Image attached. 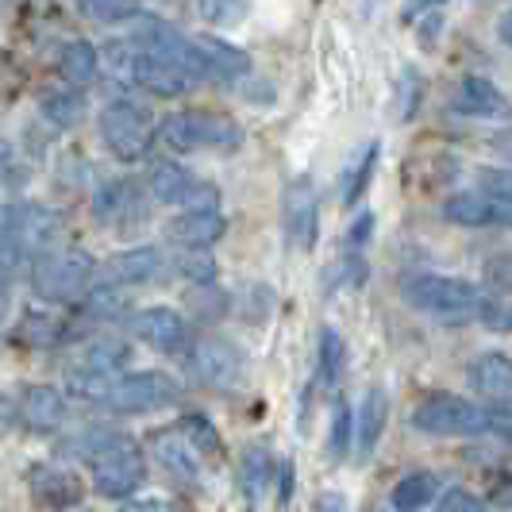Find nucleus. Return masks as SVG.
Instances as JSON below:
<instances>
[{"label": "nucleus", "instance_id": "nucleus-20", "mask_svg": "<svg viewBox=\"0 0 512 512\" xmlns=\"http://www.w3.org/2000/svg\"><path fill=\"white\" fill-rule=\"evenodd\" d=\"M151 455L158 459V466L174 478V482H185V486H193V482H201V459H197V451L185 443L178 428H162V432H154L151 439Z\"/></svg>", "mask_w": 512, "mask_h": 512}, {"label": "nucleus", "instance_id": "nucleus-9", "mask_svg": "<svg viewBox=\"0 0 512 512\" xmlns=\"http://www.w3.org/2000/svg\"><path fill=\"white\" fill-rule=\"evenodd\" d=\"M181 401V385L162 370H139L128 378H116L112 393L104 397V409L120 416H147V412L170 409Z\"/></svg>", "mask_w": 512, "mask_h": 512}, {"label": "nucleus", "instance_id": "nucleus-38", "mask_svg": "<svg viewBox=\"0 0 512 512\" xmlns=\"http://www.w3.org/2000/svg\"><path fill=\"white\" fill-rule=\"evenodd\" d=\"M405 16H416V39L432 51L439 43V31H443V24H447V12L439 8V4H416V8H405Z\"/></svg>", "mask_w": 512, "mask_h": 512}, {"label": "nucleus", "instance_id": "nucleus-5", "mask_svg": "<svg viewBox=\"0 0 512 512\" xmlns=\"http://www.w3.org/2000/svg\"><path fill=\"white\" fill-rule=\"evenodd\" d=\"M409 424L420 436L474 439L489 436V409L470 397H459V393H432L412 409Z\"/></svg>", "mask_w": 512, "mask_h": 512}, {"label": "nucleus", "instance_id": "nucleus-25", "mask_svg": "<svg viewBox=\"0 0 512 512\" xmlns=\"http://www.w3.org/2000/svg\"><path fill=\"white\" fill-rule=\"evenodd\" d=\"M274 474H278V459L270 455V447L266 443H247L243 455H239V486H243V497L251 505L274 486Z\"/></svg>", "mask_w": 512, "mask_h": 512}, {"label": "nucleus", "instance_id": "nucleus-24", "mask_svg": "<svg viewBox=\"0 0 512 512\" xmlns=\"http://www.w3.org/2000/svg\"><path fill=\"white\" fill-rule=\"evenodd\" d=\"M378 151H382V143L378 139H366L359 151L347 158V166L339 174V205L343 208H355V201L366 193V185H370L374 170H378Z\"/></svg>", "mask_w": 512, "mask_h": 512}, {"label": "nucleus", "instance_id": "nucleus-1", "mask_svg": "<svg viewBox=\"0 0 512 512\" xmlns=\"http://www.w3.org/2000/svg\"><path fill=\"white\" fill-rule=\"evenodd\" d=\"M401 301L420 312L432 316L436 324H482V312L493 301L482 285L466 282V278H447V274H405L397 285Z\"/></svg>", "mask_w": 512, "mask_h": 512}, {"label": "nucleus", "instance_id": "nucleus-54", "mask_svg": "<svg viewBox=\"0 0 512 512\" xmlns=\"http://www.w3.org/2000/svg\"><path fill=\"white\" fill-rule=\"evenodd\" d=\"M489 432L501 439H512V409H489Z\"/></svg>", "mask_w": 512, "mask_h": 512}, {"label": "nucleus", "instance_id": "nucleus-15", "mask_svg": "<svg viewBox=\"0 0 512 512\" xmlns=\"http://www.w3.org/2000/svg\"><path fill=\"white\" fill-rule=\"evenodd\" d=\"M385 424H389V393L382 385H370L359 397V409L351 412V451H355V459H374V451L385 436Z\"/></svg>", "mask_w": 512, "mask_h": 512}, {"label": "nucleus", "instance_id": "nucleus-53", "mask_svg": "<svg viewBox=\"0 0 512 512\" xmlns=\"http://www.w3.org/2000/svg\"><path fill=\"white\" fill-rule=\"evenodd\" d=\"M201 16H208V20H235V16H247V4H201Z\"/></svg>", "mask_w": 512, "mask_h": 512}, {"label": "nucleus", "instance_id": "nucleus-36", "mask_svg": "<svg viewBox=\"0 0 512 512\" xmlns=\"http://www.w3.org/2000/svg\"><path fill=\"white\" fill-rule=\"evenodd\" d=\"M185 301H189V308H193L201 320H208V324H212V320H224L231 312V293H224L220 285H193Z\"/></svg>", "mask_w": 512, "mask_h": 512}, {"label": "nucleus", "instance_id": "nucleus-13", "mask_svg": "<svg viewBox=\"0 0 512 512\" xmlns=\"http://www.w3.org/2000/svg\"><path fill=\"white\" fill-rule=\"evenodd\" d=\"M131 335H139L151 351L158 355H181L193 347V332H189V320L174 312V308H143L128 320Z\"/></svg>", "mask_w": 512, "mask_h": 512}, {"label": "nucleus", "instance_id": "nucleus-28", "mask_svg": "<svg viewBox=\"0 0 512 512\" xmlns=\"http://www.w3.org/2000/svg\"><path fill=\"white\" fill-rule=\"evenodd\" d=\"M193 39H197V47L205 51V58L212 62V70L220 74L224 85H231V81H239V77L251 74V58H247L243 47H235V43L220 39V35H193Z\"/></svg>", "mask_w": 512, "mask_h": 512}, {"label": "nucleus", "instance_id": "nucleus-40", "mask_svg": "<svg viewBox=\"0 0 512 512\" xmlns=\"http://www.w3.org/2000/svg\"><path fill=\"white\" fill-rule=\"evenodd\" d=\"M328 451L332 459H347L351 455V405L347 401H335L332 409V424H328Z\"/></svg>", "mask_w": 512, "mask_h": 512}, {"label": "nucleus", "instance_id": "nucleus-2", "mask_svg": "<svg viewBox=\"0 0 512 512\" xmlns=\"http://www.w3.org/2000/svg\"><path fill=\"white\" fill-rule=\"evenodd\" d=\"M101 62L112 70L116 81L135 85V89H147L154 97H185L193 89V81L181 74L178 66L154 58V54L139 51L131 39H112L101 47Z\"/></svg>", "mask_w": 512, "mask_h": 512}, {"label": "nucleus", "instance_id": "nucleus-34", "mask_svg": "<svg viewBox=\"0 0 512 512\" xmlns=\"http://www.w3.org/2000/svg\"><path fill=\"white\" fill-rule=\"evenodd\" d=\"M366 278H370V262L362 255L343 251V255L324 270V289H328V293H335V289H362Z\"/></svg>", "mask_w": 512, "mask_h": 512}, {"label": "nucleus", "instance_id": "nucleus-27", "mask_svg": "<svg viewBox=\"0 0 512 512\" xmlns=\"http://www.w3.org/2000/svg\"><path fill=\"white\" fill-rule=\"evenodd\" d=\"M16 335H20V343H24V347L51 351V347H58V343H66V339H70V324H66L62 316H54V312L31 308V312H24V316H20Z\"/></svg>", "mask_w": 512, "mask_h": 512}, {"label": "nucleus", "instance_id": "nucleus-41", "mask_svg": "<svg viewBox=\"0 0 512 512\" xmlns=\"http://www.w3.org/2000/svg\"><path fill=\"white\" fill-rule=\"evenodd\" d=\"M436 509L439 512H486V501H482L478 493H470L466 486H447V489H439Z\"/></svg>", "mask_w": 512, "mask_h": 512}, {"label": "nucleus", "instance_id": "nucleus-4", "mask_svg": "<svg viewBox=\"0 0 512 512\" xmlns=\"http://www.w3.org/2000/svg\"><path fill=\"white\" fill-rule=\"evenodd\" d=\"M158 139L170 147V151H239L243 147V128L220 116V112H201V108H189V112H170L162 124H158Z\"/></svg>", "mask_w": 512, "mask_h": 512}, {"label": "nucleus", "instance_id": "nucleus-8", "mask_svg": "<svg viewBox=\"0 0 512 512\" xmlns=\"http://www.w3.org/2000/svg\"><path fill=\"white\" fill-rule=\"evenodd\" d=\"M185 374L197 385H205V389H235L247 374V359L231 339L201 335L185 351Z\"/></svg>", "mask_w": 512, "mask_h": 512}, {"label": "nucleus", "instance_id": "nucleus-17", "mask_svg": "<svg viewBox=\"0 0 512 512\" xmlns=\"http://www.w3.org/2000/svg\"><path fill=\"white\" fill-rule=\"evenodd\" d=\"M228 231L224 212H178L166 220V243L174 251H212Z\"/></svg>", "mask_w": 512, "mask_h": 512}, {"label": "nucleus", "instance_id": "nucleus-57", "mask_svg": "<svg viewBox=\"0 0 512 512\" xmlns=\"http://www.w3.org/2000/svg\"><path fill=\"white\" fill-rule=\"evenodd\" d=\"M12 305V285H8V278H0V312Z\"/></svg>", "mask_w": 512, "mask_h": 512}, {"label": "nucleus", "instance_id": "nucleus-52", "mask_svg": "<svg viewBox=\"0 0 512 512\" xmlns=\"http://www.w3.org/2000/svg\"><path fill=\"white\" fill-rule=\"evenodd\" d=\"M293 482H297V470L289 459H282L278 462V501L282 505H289V497H293Z\"/></svg>", "mask_w": 512, "mask_h": 512}, {"label": "nucleus", "instance_id": "nucleus-37", "mask_svg": "<svg viewBox=\"0 0 512 512\" xmlns=\"http://www.w3.org/2000/svg\"><path fill=\"white\" fill-rule=\"evenodd\" d=\"M116 378H104V374H85V370H66V393L81 397V401H101L112 393Z\"/></svg>", "mask_w": 512, "mask_h": 512}, {"label": "nucleus", "instance_id": "nucleus-14", "mask_svg": "<svg viewBox=\"0 0 512 512\" xmlns=\"http://www.w3.org/2000/svg\"><path fill=\"white\" fill-rule=\"evenodd\" d=\"M466 385L486 397L489 409H512V355L482 351L466 362Z\"/></svg>", "mask_w": 512, "mask_h": 512}, {"label": "nucleus", "instance_id": "nucleus-56", "mask_svg": "<svg viewBox=\"0 0 512 512\" xmlns=\"http://www.w3.org/2000/svg\"><path fill=\"white\" fill-rule=\"evenodd\" d=\"M497 35H501V43H509L512 47V8L509 12H501V20H497Z\"/></svg>", "mask_w": 512, "mask_h": 512}, {"label": "nucleus", "instance_id": "nucleus-50", "mask_svg": "<svg viewBox=\"0 0 512 512\" xmlns=\"http://www.w3.org/2000/svg\"><path fill=\"white\" fill-rule=\"evenodd\" d=\"M120 512H189L178 501H162V497H143V501H128Z\"/></svg>", "mask_w": 512, "mask_h": 512}, {"label": "nucleus", "instance_id": "nucleus-58", "mask_svg": "<svg viewBox=\"0 0 512 512\" xmlns=\"http://www.w3.org/2000/svg\"><path fill=\"white\" fill-rule=\"evenodd\" d=\"M0 235H4V205H0Z\"/></svg>", "mask_w": 512, "mask_h": 512}, {"label": "nucleus", "instance_id": "nucleus-22", "mask_svg": "<svg viewBox=\"0 0 512 512\" xmlns=\"http://www.w3.org/2000/svg\"><path fill=\"white\" fill-rule=\"evenodd\" d=\"M128 362H131V343L116 339V335H93V339H85V343L74 351L70 370H85V374L116 378Z\"/></svg>", "mask_w": 512, "mask_h": 512}, {"label": "nucleus", "instance_id": "nucleus-43", "mask_svg": "<svg viewBox=\"0 0 512 512\" xmlns=\"http://www.w3.org/2000/svg\"><path fill=\"white\" fill-rule=\"evenodd\" d=\"M370 239H374V212L359 208V212H355V220H351V228H347V235H343V243H347V251H351V255H362Z\"/></svg>", "mask_w": 512, "mask_h": 512}, {"label": "nucleus", "instance_id": "nucleus-32", "mask_svg": "<svg viewBox=\"0 0 512 512\" xmlns=\"http://www.w3.org/2000/svg\"><path fill=\"white\" fill-rule=\"evenodd\" d=\"M178 432L197 451V459H220L224 455V439H220L216 424L208 420L205 412H185L178 420Z\"/></svg>", "mask_w": 512, "mask_h": 512}, {"label": "nucleus", "instance_id": "nucleus-6", "mask_svg": "<svg viewBox=\"0 0 512 512\" xmlns=\"http://www.w3.org/2000/svg\"><path fill=\"white\" fill-rule=\"evenodd\" d=\"M89 474H93V489L101 497L131 501L143 489V482H147V455H143V447L128 432H116V436L108 439V447H101L89 459Z\"/></svg>", "mask_w": 512, "mask_h": 512}, {"label": "nucleus", "instance_id": "nucleus-33", "mask_svg": "<svg viewBox=\"0 0 512 512\" xmlns=\"http://www.w3.org/2000/svg\"><path fill=\"white\" fill-rule=\"evenodd\" d=\"M343 366H347V343H343V335L328 324V328H320V351H316L320 385H324V389H335L339 378H343Z\"/></svg>", "mask_w": 512, "mask_h": 512}, {"label": "nucleus", "instance_id": "nucleus-51", "mask_svg": "<svg viewBox=\"0 0 512 512\" xmlns=\"http://www.w3.org/2000/svg\"><path fill=\"white\" fill-rule=\"evenodd\" d=\"M489 151L497 154V158L505 162V170H509V166H512V124H509V128H501V131H493V135H489Z\"/></svg>", "mask_w": 512, "mask_h": 512}, {"label": "nucleus", "instance_id": "nucleus-49", "mask_svg": "<svg viewBox=\"0 0 512 512\" xmlns=\"http://www.w3.org/2000/svg\"><path fill=\"white\" fill-rule=\"evenodd\" d=\"M486 228H512V197H505V201L486 197Z\"/></svg>", "mask_w": 512, "mask_h": 512}, {"label": "nucleus", "instance_id": "nucleus-45", "mask_svg": "<svg viewBox=\"0 0 512 512\" xmlns=\"http://www.w3.org/2000/svg\"><path fill=\"white\" fill-rule=\"evenodd\" d=\"M486 282L501 293H512V255H489L486 266H482Z\"/></svg>", "mask_w": 512, "mask_h": 512}, {"label": "nucleus", "instance_id": "nucleus-46", "mask_svg": "<svg viewBox=\"0 0 512 512\" xmlns=\"http://www.w3.org/2000/svg\"><path fill=\"white\" fill-rule=\"evenodd\" d=\"M482 324L493 328V332H509L512 335V305L509 301H501V297H493L482 312Z\"/></svg>", "mask_w": 512, "mask_h": 512}, {"label": "nucleus", "instance_id": "nucleus-26", "mask_svg": "<svg viewBox=\"0 0 512 512\" xmlns=\"http://www.w3.org/2000/svg\"><path fill=\"white\" fill-rule=\"evenodd\" d=\"M439 489H443V482L432 470H412L389 489V505H393V512H424L436 505Z\"/></svg>", "mask_w": 512, "mask_h": 512}, {"label": "nucleus", "instance_id": "nucleus-42", "mask_svg": "<svg viewBox=\"0 0 512 512\" xmlns=\"http://www.w3.org/2000/svg\"><path fill=\"white\" fill-rule=\"evenodd\" d=\"M478 193L489 197V201L512 197V170H505V166H482L478 170Z\"/></svg>", "mask_w": 512, "mask_h": 512}, {"label": "nucleus", "instance_id": "nucleus-19", "mask_svg": "<svg viewBox=\"0 0 512 512\" xmlns=\"http://www.w3.org/2000/svg\"><path fill=\"white\" fill-rule=\"evenodd\" d=\"M16 416H20V424H24L27 432L51 436L66 420V397L54 385H27L20 405H16Z\"/></svg>", "mask_w": 512, "mask_h": 512}, {"label": "nucleus", "instance_id": "nucleus-7", "mask_svg": "<svg viewBox=\"0 0 512 512\" xmlns=\"http://www.w3.org/2000/svg\"><path fill=\"white\" fill-rule=\"evenodd\" d=\"M97 128H101L104 147L112 151V158H120V162H143V158H151V147L154 139H158L151 112L135 101L104 104L101 116H97Z\"/></svg>", "mask_w": 512, "mask_h": 512}, {"label": "nucleus", "instance_id": "nucleus-31", "mask_svg": "<svg viewBox=\"0 0 512 512\" xmlns=\"http://www.w3.org/2000/svg\"><path fill=\"white\" fill-rule=\"evenodd\" d=\"M39 112H43V120H47L54 131H66V128H74V124L85 120L89 104H85V97H81L77 89H54V93L43 97Z\"/></svg>", "mask_w": 512, "mask_h": 512}, {"label": "nucleus", "instance_id": "nucleus-23", "mask_svg": "<svg viewBox=\"0 0 512 512\" xmlns=\"http://www.w3.org/2000/svg\"><path fill=\"white\" fill-rule=\"evenodd\" d=\"M201 185V178L193 170H185L181 162H170V158H158L151 162V174H147V193H151L158 205H174L185 208V201L193 197V189Z\"/></svg>", "mask_w": 512, "mask_h": 512}, {"label": "nucleus", "instance_id": "nucleus-12", "mask_svg": "<svg viewBox=\"0 0 512 512\" xmlns=\"http://www.w3.org/2000/svg\"><path fill=\"white\" fill-rule=\"evenodd\" d=\"M58 235H62V220L47 205H31L27 201V205L4 208V239H12L24 255L27 251H39V255L54 251Z\"/></svg>", "mask_w": 512, "mask_h": 512}, {"label": "nucleus", "instance_id": "nucleus-16", "mask_svg": "<svg viewBox=\"0 0 512 512\" xmlns=\"http://www.w3.org/2000/svg\"><path fill=\"white\" fill-rule=\"evenodd\" d=\"M170 262L166 255L151 247V243H139V247H128V251H116L104 262V282L120 285V289H131V285H151L162 278Z\"/></svg>", "mask_w": 512, "mask_h": 512}, {"label": "nucleus", "instance_id": "nucleus-30", "mask_svg": "<svg viewBox=\"0 0 512 512\" xmlns=\"http://www.w3.org/2000/svg\"><path fill=\"white\" fill-rule=\"evenodd\" d=\"M81 312L93 316V320H128V312H131L128 289L97 282L85 297H81Z\"/></svg>", "mask_w": 512, "mask_h": 512}, {"label": "nucleus", "instance_id": "nucleus-10", "mask_svg": "<svg viewBox=\"0 0 512 512\" xmlns=\"http://www.w3.org/2000/svg\"><path fill=\"white\" fill-rule=\"evenodd\" d=\"M282 228L289 247L301 251V255H308L316 247V239H320V193H316L312 178H305V174L285 181Z\"/></svg>", "mask_w": 512, "mask_h": 512}, {"label": "nucleus", "instance_id": "nucleus-18", "mask_svg": "<svg viewBox=\"0 0 512 512\" xmlns=\"http://www.w3.org/2000/svg\"><path fill=\"white\" fill-rule=\"evenodd\" d=\"M451 112H459V116H470V120H493V116H509L512 104L509 97L489 81V77H462L459 85L451 89Z\"/></svg>", "mask_w": 512, "mask_h": 512}, {"label": "nucleus", "instance_id": "nucleus-48", "mask_svg": "<svg viewBox=\"0 0 512 512\" xmlns=\"http://www.w3.org/2000/svg\"><path fill=\"white\" fill-rule=\"evenodd\" d=\"M20 262H24V251H20L12 239L0 235V278H12V274L20 270Z\"/></svg>", "mask_w": 512, "mask_h": 512}, {"label": "nucleus", "instance_id": "nucleus-47", "mask_svg": "<svg viewBox=\"0 0 512 512\" xmlns=\"http://www.w3.org/2000/svg\"><path fill=\"white\" fill-rule=\"evenodd\" d=\"M4 185H24V170L16 166L12 147H4V143H0V189H4Z\"/></svg>", "mask_w": 512, "mask_h": 512}, {"label": "nucleus", "instance_id": "nucleus-29", "mask_svg": "<svg viewBox=\"0 0 512 512\" xmlns=\"http://www.w3.org/2000/svg\"><path fill=\"white\" fill-rule=\"evenodd\" d=\"M101 70V51L89 43V39H74V43H66L62 51H58V74L66 77L70 85H89L93 77Z\"/></svg>", "mask_w": 512, "mask_h": 512}, {"label": "nucleus", "instance_id": "nucleus-39", "mask_svg": "<svg viewBox=\"0 0 512 512\" xmlns=\"http://www.w3.org/2000/svg\"><path fill=\"white\" fill-rule=\"evenodd\" d=\"M77 12H81V16H89V20H97V24H135V20L143 16V8H139V4H108V0L81 4Z\"/></svg>", "mask_w": 512, "mask_h": 512}, {"label": "nucleus", "instance_id": "nucleus-3", "mask_svg": "<svg viewBox=\"0 0 512 512\" xmlns=\"http://www.w3.org/2000/svg\"><path fill=\"white\" fill-rule=\"evenodd\" d=\"M93 278H97V262L77 247H54L31 262V293L51 305L81 301L93 289Z\"/></svg>", "mask_w": 512, "mask_h": 512}, {"label": "nucleus", "instance_id": "nucleus-11", "mask_svg": "<svg viewBox=\"0 0 512 512\" xmlns=\"http://www.w3.org/2000/svg\"><path fill=\"white\" fill-rule=\"evenodd\" d=\"M93 220L104 228H135L147 220V189L135 178H108L93 193Z\"/></svg>", "mask_w": 512, "mask_h": 512}, {"label": "nucleus", "instance_id": "nucleus-35", "mask_svg": "<svg viewBox=\"0 0 512 512\" xmlns=\"http://www.w3.org/2000/svg\"><path fill=\"white\" fill-rule=\"evenodd\" d=\"M166 262H170L189 285H216V274H220L212 251H174V258H166Z\"/></svg>", "mask_w": 512, "mask_h": 512}, {"label": "nucleus", "instance_id": "nucleus-55", "mask_svg": "<svg viewBox=\"0 0 512 512\" xmlns=\"http://www.w3.org/2000/svg\"><path fill=\"white\" fill-rule=\"evenodd\" d=\"M16 420H20V416H16V401L0 393V436H8V432L16 428Z\"/></svg>", "mask_w": 512, "mask_h": 512}, {"label": "nucleus", "instance_id": "nucleus-21", "mask_svg": "<svg viewBox=\"0 0 512 512\" xmlns=\"http://www.w3.org/2000/svg\"><path fill=\"white\" fill-rule=\"evenodd\" d=\"M27 486H31V497L47 509H74L81 501V478L62 470V466H31L27 470Z\"/></svg>", "mask_w": 512, "mask_h": 512}, {"label": "nucleus", "instance_id": "nucleus-44", "mask_svg": "<svg viewBox=\"0 0 512 512\" xmlns=\"http://www.w3.org/2000/svg\"><path fill=\"white\" fill-rule=\"evenodd\" d=\"M420 97H424V77H420V70H405L401 74V124H409L412 112L420 108Z\"/></svg>", "mask_w": 512, "mask_h": 512}]
</instances>
